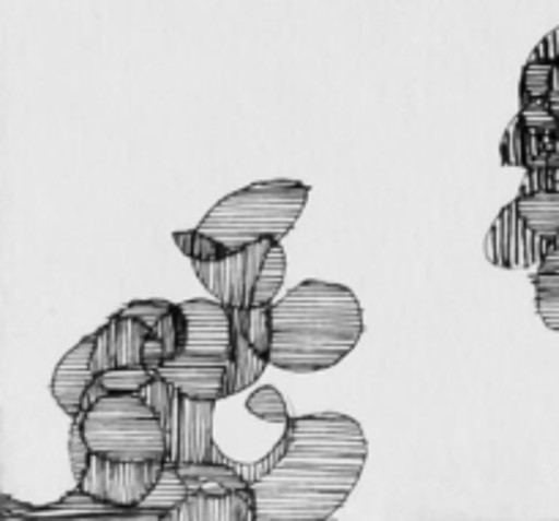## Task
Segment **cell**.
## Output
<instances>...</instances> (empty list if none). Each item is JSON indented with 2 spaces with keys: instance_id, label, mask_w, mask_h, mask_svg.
<instances>
[{
  "instance_id": "obj_17",
  "label": "cell",
  "mask_w": 559,
  "mask_h": 521,
  "mask_svg": "<svg viewBox=\"0 0 559 521\" xmlns=\"http://www.w3.org/2000/svg\"><path fill=\"white\" fill-rule=\"evenodd\" d=\"M516 208L524 222L544 238H559V191H535L516 197Z\"/></svg>"
},
{
  "instance_id": "obj_4",
  "label": "cell",
  "mask_w": 559,
  "mask_h": 521,
  "mask_svg": "<svg viewBox=\"0 0 559 521\" xmlns=\"http://www.w3.org/2000/svg\"><path fill=\"white\" fill-rule=\"evenodd\" d=\"M93 453L112 462H167V435L142 393H107L76 418Z\"/></svg>"
},
{
  "instance_id": "obj_7",
  "label": "cell",
  "mask_w": 559,
  "mask_h": 521,
  "mask_svg": "<svg viewBox=\"0 0 559 521\" xmlns=\"http://www.w3.org/2000/svg\"><path fill=\"white\" fill-rule=\"evenodd\" d=\"M167 462H112L93 453L85 475L76 481L82 492L107 506L136 511L162 478Z\"/></svg>"
},
{
  "instance_id": "obj_16",
  "label": "cell",
  "mask_w": 559,
  "mask_h": 521,
  "mask_svg": "<svg viewBox=\"0 0 559 521\" xmlns=\"http://www.w3.org/2000/svg\"><path fill=\"white\" fill-rule=\"evenodd\" d=\"M178 473L183 475L191 492H207V495H227V492L246 489V478L235 470V464L200 462V464H180Z\"/></svg>"
},
{
  "instance_id": "obj_19",
  "label": "cell",
  "mask_w": 559,
  "mask_h": 521,
  "mask_svg": "<svg viewBox=\"0 0 559 521\" xmlns=\"http://www.w3.org/2000/svg\"><path fill=\"white\" fill-rule=\"evenodd\" d=\"M284 276H287V251H284V240H276L267 251L265 268L260 273V284H257V306H273L282 298Z\"/></svg>"
},
{
  "instance_id": "obj_20",
  "label": "cell",
  "mask_w": 559,
  "mask_h": 521,
  "mask_svg": "<svg viewBox=\"0 0 559 521\" xmlns=\"http://www.w3.org/2000/svg\"><path fill=\"white\" fill-rule=\"evenodd\" d=\"M551 60H533L527 58L522 69V80H519V107L533 98H546L551 91Z\"/></svg>"
},
{
  "instance_id": "obj_29",
  "label": "cell",
  "mask_w": 559,
  "mask_h": 521,
  "mask_svg": "<svg viewBox=\"0 0 559 521\" xmlns=\"http://www.w3.org/2000/svg\"><path fill=\"white\" fill-rule=\"evenodd\" d=\"M533 287L535 289H559V246L546 254L540 262L538 271L533 273Z\"/></svg>"
},
{
  "instance_id": "obj_15",
  "label": "cell",
  "mask_w": 559,
  "mask_h": 521,
  "mask_svg": "<svg viewBox=\"0 0 559 521\" xmlns=\"http://www.w3.org/2000/svg\"><path fill=\"white\" fill-rule=\"evenodd\" d=\"M267 366H271V360H267L265 355L257 353L249 344V339L243 336V331L233 322V353H229L227 364V399L238 396L240 391L254 386Z\"/></svg>"
},
{
  "instance_id": "obj_14",
  "label": "cell",
  "mask_w": 559,
  "mask_h": 521,
  "mask_svg": "<svg viewBox=\"0 0 559 521\" xmlns=\"http://www.w3.org/2000/svg\"><path fill=\"white\" fill-rule=\"evenodd\" d=\"M549 147L540 131H535L533 126L524 123L522 115L516 113V118L508 123L506 134L500 142V162L506 167H546V158H549Z\"/></svg>"
},
{
  "instance_id": "obj_23",
  "label": "cell",
  "mask_w": 559,
  "mask_h": 521,
  "mask_svg": "<svg viewBox=\"0 0 559 521\" xmlns=\"http://www.w3.org/2000/svg\"><path fill=\"white\" fill-rule=\"evenodd\" d=\"M153 371L145 366H118L98 375L107 393H142V388L153 380Z\"/></svg>"
},
{
  "instance_id": "obj_13",
  "label": "cell",
  "mask_w": 559,
  "mask_h": 521,
  "mask_svg": "<svg viewBox=\"0 0 559 521\" xmlns=\"http://www.w3.org/2000/svg\"><path fill=\"white\" fill-rule=\"evenodd\" d=\"M169 521H257V500L251 486L227 495L191 492L178 508L167 513Z\"/></svg>"
},
{
  "instance_id": "obj_26",
  "label": "cell",
  "mask_w": 559,
  "mask_h": 521,
  "mask_svg": "<svg viewBox=\"0 0 559 521\" xmlns=\"http://www.w3.org/2000/svg\"><path fill=\"white\" fill-rule=\"evenodd\" d=\"M91 457H93V451L85 440V431H82L80 421L74 418V426H71V431H69V462H71V473H74L76 481L85 475L87 464H91Z\"/></svg>"
},
{
  "instance_id": "obj_8",
  "label": "cell",
  "mask_w": 559,
  "mask_h": 521,
  "mask_svg": "<svg viewBox=\"0 0 559 521\" xmlns=\"http://www.w3.org/2000/svg\"><path fill=\"white\" fill-rule=\"evenodd\" d=\"M551 249H555V240L538 235L524 222L516 200L508 202L497 213L484 240L486 260L495 268H506V271H538Z\"/></svg>"
},
{
  "instance_id": "obj_25",
  "label": "cell",
  "mask_w": 559,
  "mask_h": 521,
  "mask_svg": "<svg viewBox=\"0 0 559 521\" xmlns=\"http://www.w3.org/2000/svg\"><path fill=\"white\" fill-rule=\"evenodd\" d=\"M519 115L524 118V123L533 126L540 134H555L559 129V115L551 109L549 98H533V102L522 104V107H519Z\"/></svg>"
},
{
  "instance_id": "obj_30",
  "label": "cell",
  "mask_w": 559,
  "mask_h": 521,
  "mask_svg": "<svg viewBox=\"0 0 559 521\" xmlns=\"http://www.w3.org/2000/svg\"><path fill=\"white\" fill-rule=\"evenodd\" d=\"M164 364H167V347H164V342L156 336V333H151L145 342V347H142V366L156 375Z\"/></svg>"
},
{
  "instance_id": "obj_21",
  "label": "cell",
  "mask_w": 559,
  "mask_h": 521,
  "mask_svg": "<svg viewBox=\"0 0 559 521\" xmlns=\"http://www.w3.org/2000/svg\"><path fill=\"white\" fill-rule=\"evenodd\" d=\"M153 333H156L164 342V347H167V360L186 353V344H189V317H186L183 306H173Z\"/></svg>"
},
{
  "instance_id": "obj_6",
  "label": "cell",
  "mask_w": 559,
  "mask_h": 521,
  "mask_svg": "<svg viewBox=\"0 0 559 521\" xmlns=\"http://www.w3.org/2000/svg\"><path fill=\"white\" fill-rule=\"evenodd\" d=\"M276 240L278 238H262L243 249L229 251L218 260L191 262V268L207 295L216 298L218 304H224L227 309H254L260 273L265 268L267 251Z\"/></svg>"
},
{
  "instance_id": "obj_10",
  "label": "cell",
  "mask_w": 559,
  "mask_h": 521,
  "mask_svg": "<svg viewBox=\"0 0 559 521\" xmlns=\"http://www.w3.org/2000/svg\"><path fill=\"white\" fill-rule=\"evenodd\" d=\"M151 325L136 317L115 315L98 328L96 347H93V369L96 375L107 369H118V366H142V347H145L147 336H151Z\"/></svg>"
},
{
  "instance_id": "obj_28",
  "label": "cell",
  "mask_w": 559,
  "mask_h": 521,
  "mask_svg": "<svg viewBox=\"0 0 559 521\" xmlns=\"http://www.w3.org/2000/svg\"><path fill=\"white\" fill-rule=\"evenodd\" d=\"M535 311L549 331L559 333V289H535Z\"/></svg>"
},
{
  "instance_id": "obj_32",
  "label": "cell",
  "mask_w": 559,
  "mask_h": 521,
  "mask_svg": "<svg viewBox=\"0 0 559 521\" xmlns=\"http://www.w3.org/2000/svg\"><path fill=\"white\" fill-rule=\"evenodd\" d=\"M104 396H107V388H104L102 380L96 377V380H93V386L85 391V399H82V413H85L87 407H93L96 402H102Z\"/></svg>"
},
{
  "instance_id": "obj_31",
  "label": "cell",
  "mask_w": 559,
  "mask_h": 521,
  "mask_svg": "<svg viewBox=\"0 0 559 521\" xmlns=\"http://www.w3.org/2000/svg\"><path fill=\"white\" fill-rule=\"evenodd\" d=\"M530 58H533V60H551V63H557V60H559V27H555L551 33H546V36L540 38L538 44H535V49L530 52Z\"/></svg>"
},
{
  "instance_id": "obj_1",
  "label": "cell",
  "mask_w": 559,
  "mask_h": 521,
  "mask_svg": "<svg viewBox=\"0 0 559 521\" xmlns=\"http://www.w3.org/2000/svg\"><path fill=\"white\" fill-rule=\"evenodd\" d=\"M282 462L251 484L257 521H325L349 500L369 459L364 426L344 413L289 418Z\"/></svg>"
},
{
  "instance_id": "obj_18",
  "label": "cell",
  "mask_w": 559,
  "mask_h": 521,
  "mask_svg": "<svg viewBox=\"0 0 559 521\" xmlns=\"http://www.w3.org/2000/svg\"><path fill=\"white\" fill-rule=\"evenodd\" d=\"M191 495L189 484H186L183 475L178 473V467L175 464H167L162 473V478H158V484L153 486L151 495L142 500V506L136 508V511H142L145 517H167L173 508H178L180 502L186 500V497Z\"/></svg>"
},
{
  "instance_id": "obj_22",
  "label": "cell",
  "mask_w": 559,
  "mask_h": 521,
  "mask_svg": "<svg viewBox=\"0 0 559 521\" xmlns=\"http://www.w3.org/2000/svg\"><path fill=\"white\" fill-rule=\"evenodd\" d=\"M246 410H249L254 418L267 421V424H289V410L284 396L278 393V388L273 386H262L260 391L251 393L246 399Z\"/></svg>"
},
{
  "instance_id": "obj_2",
  "label": "cell",
  "mask_w": 559,
  "mask_h": 521,
  "mask_svg": "<svg viewBox=\"0 0 559 521\" xmlns=\"http://www.w3.org/2000/svg\"><path fill=\"white\" fill-rule=\"evenodd\" d=\"M271 366L317 375L342 364L364 336V309L349 287L306 279L271 306Z\"/></svg>"
},
{
  "instance_id": "obj_9",
  "label": "cell",
  "mask_w": 559,
  "mask_h": 521,
  "mask_svg": "<svg viewBox=\"0 0 559 521\" xmlns=\"http://www.w3.org/2000/svg\"><path fill=\"white\" fill-rule=\"evenodd\" d=\"M183 311L189 317V344L186 353L211 355V358L229 364L233 353V311L216 298L183 300Z\"/></svg>"
},
{
  "instance_id": "obj_3",
  "label": "cell",
  "mask_w": 559,
  "mask_h": 521,
  "mask_svg": "<svg viewBox=\"0 0 559 521\" xmlns=\"http://www.w3.org/2000/svg\"><path fill=\"white\" fill-rule=\"evenodd\" d=\"M311 189L304 180H260L218 200L197 229L222 246L224 254L262 238L284 240L298 224Z\"/></svg>"
},
{
  "instance_id": "obj_11",
  "label": "cell",
  "mask_w": 559,
  "mask_h": 521,
  "mask_svg": "<svg viewBox=\"0 0 559 521\" xmlns=\"http://www.w3.org/2000/svg\"><path fill=\"white\" fill-rule=\"evenodd\" d=\"M156 377L191 399H205V402L227 399V364L211 355L180 353L169 358L156 371Z\"/></svg>"
},
{
  "instance_id": "obj_27",
  "label": "cell",
  "mask_w": 559,
  "mask_h": 521,
  "mask_svg": "<svg viewBox=\"0 0 559 521\" xmlns=\"http://www.w3.org/2000/svg\"><path fill=\"white\" fill-rule=\"evenodd\" d=\"M175 304H169V300H131V304H126L123 309H120V315H129V317H136V320L147 322L151 325V331H156L158 322L164 320V315H167L169 309H173Z\"/></svg>"
},
{
  "instance_id": "obj_5",
  "label": "cell",
  "mask_w": 559,
  "mask_h": 521,
  "mask_svg": "<svg viewBox=\"0 0 559 521\" xmlns=\"http://www.w3.org/2000/svg\"><path fill=\"white\" fill-rule=\"evenodd\" d=\"M142 396L153 404L158 413L167 435V464H200V462H218L233 464L227 453L213 440V418H216V402L205 399H191L164 382L162 377H153Z\"/></svg>"
},
{
  "instance_id": "obj_12",
  "label": "cell",
  "mask_w": 559,
  "mask_h": 521,
  "mask_svg": "<svg viewBox=\"0 0 559 521\" xmlns=\"http://www.w3.org/2000/svg\"><path fill=\"white\" fill-rule=\"evenodd\" d=\"M93 347H96V336H85L60 358L55 366L52 382H49V393H52L55 404L63 410L69 418H80L82 415V399L85 391L96 380V369H93Z\"/></svg>"
},
{
  "instance_id": "obj_24",
  "label": "cell",
  "mask_w": 559,
  "mask_h": 521,
  "mask_svg": "<svg viewBox=\"0 0 559 521\" xmlns=\"http://www.w3.org/2000/svg\"><path fill=\"white\" fill-rule=\"evenodd\" d=\"M173 244L178 246L191 262H211V260H218V257H224L222 246H218L213 238H207L205 233H200L197 227L183 229V233H173Z\"/></svg>"
}]
</instances>
